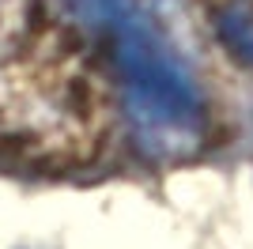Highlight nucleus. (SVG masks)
I'll use <instances>...</instances> for the list:
<instances>
[{"instance_id":"nucleus-2","label":"nucleus","mask_w":253,"mask_h":249,"mask_svg":"<svg viewBox=\"0 0 253 249\" xmlns=\"http://www.w3.org/2000/svg\"><path fill=\"white\" fill-rule=\"evenodd\" d=\"M215 38L238 64L253 68V0H238L215 11Z\"/></svg>"},{"instance_id":"nucleus-1","label":"nucleus","mask_w":253,"mask_h":249,"mask_svg":"<svg viewBox=\"0 0 253 249\" xmlns=\"http://www.w3.org/2000/svg\"><path fill=\"white\" fill-rule=\"evenodd\" d=\"M64 8L106 45L136 147L155 163L193 155L208 132V106L163 23L140 0H64Z\"/></svg>"}]
</instances>
